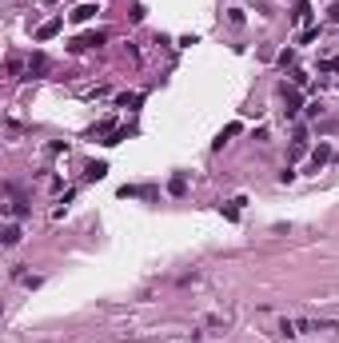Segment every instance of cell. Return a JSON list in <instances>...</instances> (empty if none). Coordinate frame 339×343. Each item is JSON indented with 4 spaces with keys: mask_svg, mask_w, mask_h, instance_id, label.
Instances as JSON below:
<instances>
[{
    "mask_svg": "<svg viewBox=\"0 0 339 343\" xmlns=\"http://www.w3.org/2000/svg\"><path fill=\"white\" fill-rule=\"evenodd\" d=\"M92 16H96V4H80V8L72 12V20H80V24H84V20H92Z\"/></svg>",
    "mask_w": 339,
    "mask_h": 343,
    "instance_id": "obj_3",
    "label": "cell"
},
{
    "mask_svg": "<svg viewBox=\"0 0 339 343\" xmlns=\"http://www.w3.org/2000/svg\"><path fill=\"white\" fill-rule=\"evenodd\" d=\"M331 20H339V4H335V8H331Z\"/></svg>",
    "mask_w": 339,
    "mask_h": 343,
    "instance_id": "obj_10",
    "label": "cell"
},
{
    "mask_svg": "<svg viewBox=\"0 0 339 343\" xmlns=\"http://www.w3.org/2000/svg\"><path fill=\"white\" fill-rule=\"evenodd\" d=\"M96 44H104V32H96V36H80V40H76V48H96Z\"/></svg>",
    "mask_w": 339,
    "mask_h": 343,
    "instance_id": "obj_6",
    "label": "cell"
},
{
    "mask_svg": "<svg viewBox=\"0 0 339 343\" xmlns=\"http://www.w3.org/2000/svg\"><path fill=\"white\" fill-rule=\"evenodd\" d=\"M16 239H20V228H16V224H8V228H4V243H8V247H12V243H16Z\"/></svg>",
    "mask_w": 339,
    "mask_h": 343,
    "instance_id": "obj_8",
    "label": "cell"
},
{
    "mask_svg": "<svg viewBox=\"0 0 339 343\" xmlns=\"http://www.w3.org/2000/svg\"><path fill=\"white\" fill-rule=\"evenodd\" d=\"M56 32H60V20H48L40 32H36V40H48V36H56Z\"/></svg>",
    "mask_w": 339,
    "mask_h": 343,
    "instance_id": "obj_4",
    "label": "cell"
},
{
    "mask_svg": "<svg viewBox=\"0 0 339 343\" xmlns=\"http://www.w3.org/2000/svg\"><path fill=\"white\" fill-rule=\"evenodd\" d=\"M28 72H48V60L44 56H32V60H28Z\"/></svg>",
    "mask_w": 339,
    "mask_h": 343,
    "instance_id": "obj_7",
    "label": "cell"
},
{
    "mask_svg": "<svg viewBox=\"0 0 339 343\" xmlns=\"http://www.w3.org/2000/svg\"><path fill=\"white\" fill-rule=\"evenodd\" d=\"M104 172H108L104 164H88V180H104Z\"/></svg>",
    "mask_w": 339,
    "mask_h": 343,
    "instance_id": "obj_9",
    "label": "cell"
},
{
    "mask_svg": "<svg viewBox=\"0 0 339 343\" xmlns=\"http://www.w3.org/2000/svg\"><path fill=\"white\" fill-rule=\"evenodd\" d=\"M327 160H331V148H327V144H323V148H319V152H315V156H312V168H315V172H319V164H327Z\"/></svg>",
    "mask_w": 339,
    "mask_h": 343,
    "instance_id": "obj_5",
    "label": "cell"
},
{
    "mask_svg": "<svg viewBox=\"0 0 339 343\" xmlns=\"http://www.w3.org/2000/svg\"><path fill=\"white\" fill-rule=\"evenodd\" d=\"M284 104H287V108H284L287 116H295V112H299V96H295L291 88H284Z\"/></svg>",
    "mask_w": 339,
    "mask_h": 343,
    "instance_id": "obj_2",
    "label": "cell"
},
{
    "mask_svg": "<svg viewBox=\"0 0 339 343\" xmlns=\"http://www.w3.org/2000/svg\"><path fill=\"white\" fill-rule=\"evenodd\" d=\"M339 335L335 319H303V316H284L280 319V335L284 339H303V335Z\"/></svg>",
    "mask_w": 339,
    "mask_h": 343,
    "instance_id": "obj_1",
    "label": "cell"
}]
</instances>
